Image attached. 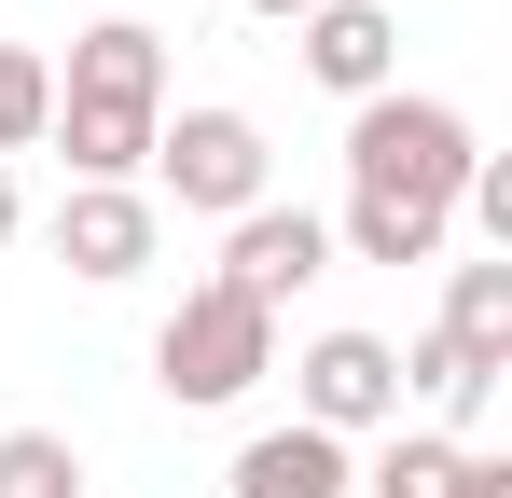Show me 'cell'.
<instances>
[{
  "instance_id": "cell-1",
  "label": "cell",
  "mask_w": 512,
  "mask_h": 498,
  "mask_svg": "<svg viewBox=\"0 0 512 498\" xmlns=\"http://www.w3.org/2000/svg\"><path fill=\"white\" fill-rule=\"evenodd\" d=\"M471 111L457 97H416V83H388V97H360L346 111V194H402V208H457L471 194Z\"/></svg>"
},
{
  "instance_id": "cell-2",
  "label": "cell",
  "mask_w": 512,
  "mask_h": 498,
  "mask_svg": "<svg viewBox=\"0 0 512 498\" xmlns=\"http://www.w3.org/2000/svg\"><path fill=\"white\" fill-rule=\"evenodd\" d=\"M263 374H277V319H263V305H236L222 277H194L167 319H153V388H167L180 415H222V402H250Z\"/></svg>"
},
{
  "instance_id": "cell-3",
  "label": "cell",
  "mask_w": 512,
  "mask_h": 498,
  "mask_svg": "<svg viewBox=\"0 0 512 498\" xmlns=\"http://www.w3.org/2000/svg\"><path fill=\"white\" fill-rule=\"evenodd\" d=\"M153 180H167L194 222H236V208H263V125L222 111V97H194V111L153 125Z\"/></svg>"
},
{
  "instance_id": "cell-4",
  "label": "cell",
  "mask_w": 512,
  "mask_h": 498,
  "mask_svg": "<svg viewBox=\"0 0 512 498\" xmlns=\"http://www.w3.org/2000/svg\"><path fill=\"white\" fill-rule=\"evenodd\" d=\"M291 402H305V429H333V443L402 429V346H388V332H319V346L291 360Z\"/></svg>"
},
{
  "instance_id": "cell-5",
  "label": "cell",
  "mask_w": 512,
  "mask_h": 498,
  "mask_svg": "<svg viewBox=\"0 0 512 498\" xmlns=\"http://www.w3.org/2000/svg\"><path fill=\"white\" fill-rule=\"evenodd\" d=\"M305 277H333V222H319V208H277V194H263V208L222 222V291H236V305L277 319Z\"/></svg>"
},
{
  "instance_id": "cell-6",
  "label": "cell",
  "mask_w": 512,
  "mask_h": 498,
  "mask_svg": "<svg viewBox=\"0 0 512 498\" xmlns=\"http://www.w3.org/2000/svg\"><path fill=\"white\" fill-rule=\"evenodd\" d=\"M153 236H167V222H153L139 180H70V194H56V263L97 277V291H125V277L153 263Z\"/></svg>"
},
{
  "instance_id": "cell-7",
  "label": "cell",
  "mask_w": 512,
  "mask_h": 498,
  "mask_svg": "<svg viewBox=\"0 0 512 498\" xmlns=\"http://www.w3.org/2000/svg\"><path fill=\"white\" fill-rule=\"evenodd\" d=\"M56 97H84V111H167V28L97 14L84 42H70V70H56Z\"/></svg>"
},
{
  "instance_id": "cell-8",
  "label": "cell",
  "mask_w": 512,
  "mask_h": 498,
  "mask_svg": "<svg viewBox=\"0 0 512 498\" xmlns=\"http://www.w3.org/2000/svg\"><path fill=\"white\" fill-rule=\"evenodd\" d=\"M305 70L333 83L346 111L388 97V83H402V14H388V0H319V14H305Z\"/></svg>"
},
{
  "instance_id": "cell-9",
  "label": "cell",
  "mask_w": 512,
  "mask_h": 498,
  "mask_svg": "<svg viewBox=\"0 0 512 498\" xmlns=\"http://www.w3.org/2000/svg\"><path fill=\"white\" fill-rule=\"evenodd\" d=\"M222 498H360V457H346L333 429H250L236 443V471H222Z\"/></svg>"
},
{
  "instance_id": "cell-10",
  "label": "cell",
  "mask_w": 512,
  "mask_h": 498,
  "mask_svg": "<svg viewBox=\"0 0 512 498\" xmlns=\"http://www.w3.org/2000/svg\"><path fill=\"white\" fill-rule=\"evenodd\" d=\"M153 125H167V111H84V97H56L42 139L70 153V180H139V166H153Z\"/></svg>"
},
{
  "instance_id": "cell-11",
  "label": "cell",
  "mask_w": 512,
  "mask_h": 498,
  "mask_svg": "<svg viewBox=\"0 0 512 498\" xmlns=\"http://www.w3.org/2000/svg\"><path fill=\"white\" fill-rule=\"evenodd\" d=\"M443 236H457V208H402V194H346L333 249H360V263H443Z\"/></svg>"
},
{
  "instance_id": "cell-12",
  "label": "cell",
  "mask_w": 512,
  "mask_h": 498,
  "mask_svg": "<svg viewBox=\"0 0 512 498\" xmlns=\"http://www.w3.org/2000/svg\"><path fill=\"white\" fill-rule=\"evenodd\" d=\"M402 388H416V402L443 415V443H457L471 415L499 402V360H471V346H443V332H416V346H402Z\"/></svg>"
},
{
  "instance_id": "cell-13",
  "label": "cell",
  "mask_w": 512,
  "mask_h": 498,
  "mask_svg": "<svg viewBox=\"0 0 512 498\" xmlns=\"http://www.w3.org/2000/svg\"><path fill=\"white\" fill-rule=\"evenodd\" d=\"M443 346H471V360L512 374V263H457L443 277Z\"/></svg>"
},
{
  "instance_id": "cell-14",
  "label": "cell",
  "mask_w": 512,
  "mask_h": 498,
  "mask_svg": "<svg viewBox=\"0 0 512 498\" xmlns=\"http://www.w3.org/2000/svg\"><path fill=\"white\" fill-rule=\"evenodd\" d=\"M457 457L471 443H443V429H388L374 471H360V498H457Z\"/></svg>"
},
{
  "instance_id": "cell-15",
  "label": "cell",
  "mask_w": 512,
  "mask_h": 498,
  "mask_svg": "<svg viewBox=\"0 0 512 498\" xmlns=\"http://www.w3.org/2000/svg\"><path fill=\"white\" fill-rule=\"evenodd\" d=\"M0 498H84V443L70 429H0Z\"/></svg>"
},
{
  "instance_id": "cell-16",
  "label": "cell",
  "mask_w": 512,
  "mask_h": 498,
  "mask_svg": "<svg viewBox=\"0 0 512 498\" xmlns=\"http://www.w3.org/2000/svg\"><path fill=\"white\" fill-rule=\"evenodd\" d=\"M42 125H56V70H42V56H28V42H0V166L28 153V139H42Z\"/></svg>"
},
{
  "instance_id": "cell-17",
  "label": "cell",
  "mask_w": 512,
  "mask_h": 498,
  "mask_svg": "<svg viewBox=\"0 0 512 498\" xmlns=\"http://www.w3.org/2000/svg\"><path fill=\"white\" fill-rule=\"evenodd\" d=\"M457 498H512V457H485V443H471V457H457Z\"/></svg>"
},
{
  "instance_id": "cell-18",
  "label": "cell",
  "mask_w": 512,
  "mask_h": 498,
  "mask_svg": "<svg viewBox=\"0 0 512 498\" xmlns=\"http://www.w3.org/2000/svg\"><path fill=\"white\" fill-rule=\"evenodd\" d=\"M14 222H28V194H14V166H0V249H14Z\"/></svg>"
},
{
  "instance_id": "cell-19",
  "label": "cell",
  "mask_w": 512,
  "mask_h": 498,
  "mask_svg": "<svg viewBox=\"0 0 512 498\" xmlns=\"http://www.w3.org/2000/svg\"><path fill=\"white\" fill-rule=\"evenodd\" d=\"M250 14H263V28H305V14H319V0H250Z\"/></svg>"
}]
</instances>
